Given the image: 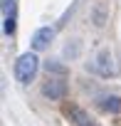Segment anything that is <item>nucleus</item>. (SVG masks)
<instances>
[{
    "label": "nucleus",
    "mask_w": 121,
    "mask_h": 126,
    "mask_svg": "<svg viewBox=\"0 0 121 126\" xmlns=\"http://www.w3.org/2000/svg\"><path fill=\"white\" fill-rule=\"evenodd\" d=\"M37 69H40L37 54H35V52H25V54H20L17 62H15V79H17L20 84H30V82L35 79Z\"/></svg>",
    "instance_id": "1"
},
{
    "label": "nucleus",
    "mask_w": 121,
    "mask_h": 126,
    "mask_svg": "<svg viewBox=\"0 0 121 126\" xmlns=\"http://www.w3.org/2000/svg\"><path fill=\"white\" fill-rule=\"evenodd\" d=\"M91 67H94V72L101 74V77H116V72H119V67L114 64V57H111L109 49H101V52L96 54V59H94Z\"/></svg>",
    "instance_id": "2"
},
{
    "label": "nucleus",
    "mask_w": 121,
    "mask_h": 126,
    "mask_svg": "<svg viewBox=\"0 0 121 126\" xmlns=\"http://www.w3.org/2000/svg\"><path fill=\"white\" fill-rule=\"evenodd\" d=\"M52 40H54V30L52 27H40V30H35V35L30 40V47H32V52H42L52 45Z\"/></svg>",
    "instance_id": "3"
},
{
    "label": "nucleus",
    "mask_w": 121,
    "mask_h": 126,
    "mask_svg": "<svg viewBox=\"0 0 121 126\" xmlns=\"http://www.w3.org/2000/svg\"><path fill=\"white\" fill-rule=\"evenodd\" d=\"M64 116H67L74 126H96V121H94L84 109H79V106H74V104H67V106H64Z\"/></svg>",
    "instance_id": "4"
},
{
    "label": "nucleus",
    "mask_w": 121,
    "mask_h": 126,
    "mask_svg": "<svg viewBox=\"0 0 121 126\" xmlns=\"http://www.w3.org/2000/svg\"><path fill=\"white\" fill-rule=\"evenodd\" d=\"M42 94L49 99V101H62L67 96V82L62 79H49L45 87H42Z\"/></svg>",
    "instance_id": "5"
},
{
    "label": "nucleus",
    "mask_w": 121,
    "mask_h": 126,
    "mask_svg": "<svg viewBox=\"0 0 121 126\" xmlns=\"http://www.w3.org/2000/svg\"><path fill=\"white\" fill-rule=\"evenodd\" d=\"M96 106L104 114H121V96L119 94H104L96 99Z\"/></svg>",
    "instance_id": "6"
},
{
    "label": "nucleus",
    "mask_w": 121,
    "mask_h": 126,
    "mask_svg": "<svg viewBox=\"0 0 121 126\" xmlns=\"http://www.w3.org/2000/svg\"><path fill=\"white\" fill-rule=\"evenodd\" d=\"M45 69H47V74H59V77L67 74V67L59 64L57 59H47V62H45Z\"/></svg>",
    "instance_id": "7"
}]
</instances>
